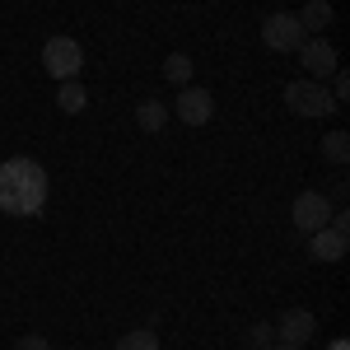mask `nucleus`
<instances>
[{
	"mask_svg": "<svg viewBox=\"0 0 350 350\" xmlns=\"http://www.w3.org/2000/svg\"><path fill=\"white\" fill-rule=\"evenodd\" d=\"M42 206H47V168L24 154L0 163V215L33 219Z\"/></svg>",
	"mask_w": 350,
	"mask_h": 350,
	"instance_id": "nucleus-1",
	"label": "nucleus"
},
{
	"mask_svg": "<svg viewBox=\"0 0 350 350\" xmlns=\"http://www.w3.org/2000/svg\"><path fill=\"white\" fill-rule=\"evenodd\" d=\"M285 108L295 117H332L336 112V98L323 80H290L285 84Z\"/></svg>",
	"mask_w": 350,
	"mask_h": 350,
	"instance_id": "nucleus-2",
	"label": "nucleus"
},
{
	"mask_svg": "<svg viewBox=\"0 0 350 350\" xmlns=\"http://www.w3.org/2000/svg\"><path fill=\"white\" fill-rule=\"evenodd\" d=\"M42 70L52 75L56 84L61 80H80V70H84V47L75 42V38H47L42 42Z\"/></svg>",
	"mask_w": 350,
	"mask_h": 350,
	"instance_id": "nucleus-3",
	"label": "nucleus"
},
{
	"mask_svg": "<svg viewBox=\"0 0 350 350\" xmlns=\"http://www.w3.org/2000/svg\"><path fill=\"white\" fill-rule=\"evenodd\" d=\"M304 38H308V33H304V24H299V14H290V10L262 19V42H267L271 52H299Z\"/></svg>",
	"mask_w": 350,
	"mask_h": 350,
	"instance_id": "nucleus-4",
	"label": "nucleus"
},
{
	"mask_svg": "<svg viewBox=\"0 0 350 350\" xmlns=\"http://www.w3.org/2000/svg\"><path fill=\"white\" fill-rule=\"evenodd\" d=\"M332 196H323V191H299L295 206H290V219H295L299 234H313V229H323L327 219H332Z\"/></svg>",
	"mask_w": 350,
	"mask_h": 350,
	"instance_id": "nucleus-5",
	"label": "nucleus"
},
{
	"mask_svg": "<svg viewBox=\"0 0 350 350\" xmlns=\"http://www.w3.org/2000/svg\"><path fill=\"white\" fill-rule=\"evenodd\" d=\"M173 112H178V122H187V126H206V122L215 117V98H211V89H201V84H183L178 98H173Z\"/></svg>",
	"mask_w": 350,
	"mask_h": 350,
	"instance_id": "nucleus-6",
	"label": "nucleus"
},
{
	"mask_svg": "<svg viewBox=\"0 0 350 350\" xmlns=\"http://www.w3.org/2000/svg\"><path fill=\"white\" fill-rule=\"evenodd\" d=\"M271 327H275V341L280 346H308L313 332H318V318H313V308H285Z\"/></svg>",
	"mask_w": 350,
	"mask_h": 350,
	"instance_id": "nucleus-7",
	"label": "nucleus"
},
{
	"mask_svg": "<svg viewBox=\"0 0 350 350\" xmlns=\"http://www.w3.org/2000/svg\"><path fill=\"white\" fill-rule=\"evenodd\" d=\"M295 56H299V66L308 70V80H332V70H336V47L327 38H304V47Z\"/></svg>",
	"mask_w": 350,
	"mask_h": 350,
	"instance_id": "nucleus-8",
	"label": "nucleus"
},
{
	"mask_svg": "<svg viewBox=\"0 0 350 350\" xmlns=\"http://www.w3.org/2000/svg\"><path fill=\"white\" fill-rule=\"evenodd\" d=\"M346 243H350V234H336L332 224H323V229L308 234V252H313V262H341Z\"/></svg>",
	"mask_w": 350,
	"mask_h": 350,
	"instance_id": "nucleus-9",
	"label": "nucleus"
},
{
	"mask_svg": "<svg viewBox=\"0 0 350 350\" xmlns=\"http://www.w3.org/2000/svg\"><path fill=\"white\" fill-rule=\"evenodd\" d=\"M56 108L66 112V117H80V112L89 108V89H84L80 80H61L56 84Z\"/></svg>",
	"mask_w": 350,
	"mask_h": 350,
	"instance_id": "nucleus-10",
	"label": "nucleus"
},
{
	"mask_svg": "<svg viewBox=\"0 0 350 350\" xmlns=\"http://www.w3.org/2000/svg\"><path fill=\"white\" fill-rule=\"evenodd\" d=\"M135 126H140V131H163V126H168V103H159V98H140V103H135Z\"/></svg>",
	"mask_w": 350,
	"mask_h": 350,
	"instance_id": "nucleus-11",
	"label": "nucleus"
},
{
	"mask_svg": "<svg viewBox=\"0 0 350 350\" xmlns=\"http://www.w3.org/2000/svg\"><path fill=\"white\" fill-rule=\"evenodd\" d=\"M299 24L308 38H323V28H332V5L327 0H308L304 10H299Z\"/></svg>",
	"mask_w": 350,
	"mask_h": 350,
	"instance_id": "nucleus-12",
	"label": "nucleus"
},
{
	"mask_svg": "<svg viewBox=\"0 0 350 350\" xmlns=\"http://www.w3.org/2000/svg\"><path fill=\"white\" fill-rule=\"evenodd\" d=\"M191 70H196V66H191L187 52H168V61H163V80L168 84H178V89L191 84Z\"/></svg>",
	"mask_w": 350,
	"mask_h": 350,
	"instance_id": "nucleus-13",
	"label": "nucleus"
},
{
	"mask_svg": "<svg viewBox=\"0 0 350 350\" xmlns=\"http://www.w3.org/2000/svg\"><path fill=\"white\" fill-rule=\"evenodd\" d=\"M117 350H159V332L154 327H131L126 336H117Z\"/></svg>",
	"mask_w": 350,
	"mask_h": 350,
	"instance_id": "nucleus-14",
	"label": "nucleus"
},
{
	"mask_svg": "<svg viewBox=\"0 0 350 350\" xmlns=\"http://www.w3.org/2000/svg\"><path fill=\"white\" fill-rule=\"evenodd\" d=\"M323 159L336 163V168L350 159V135H346V131H327V135H323Z\"/></svg>",
	"mask_w": 350,
	"mask_h": 350,
	"instance_id": "nucleus-15",
	"label": "nucleus"
},
{
	"mask_svg": "<svg viewBox=\"0 0 350 350\" xmlns=\"http://www.w3.org/2000/svg\"><path fill=\"white\" fill-rule=\"evenodd\" d=\"M247 341H252L257 350L275 346V327H271V323H252V327H247Z\"/></svg>",
	"mask_w": 350,
	"mask_h": 350,
	"instance_id": "nucleus-16",
	"label": "nucleus"
},
{
	"mask_svg": "<svg viewBox=\"0 0 350 350\" xmlns=\"http://www.w3.org/2000/svg\"><path fill=\"white\" fill-rule=\"evenodd\" d=\"M332 98H336V108L350 98V80H346V70H341V66L332 70Z\"/></svg>",
	"mask_w": 350,
	"mask_h": 350,
	"instance_id": "nucleus-17",
	"label": "nucleus"
},
{
	"mask_svg": "<svg viewBox=\"0 0 350 350\" xmlns=\"http://www.w3.org/2000/svg\"><path fill=\"white\" fill-rule=\"evenodd\" d=\"M14 350H52V341H47V336H19Z\"/></svg>",
	"mask_w": 350,
	"mask_h": 350,
	"instance_id": "nucleus-18",
	"label": "nucleus"
},
{
	"mask_svg": "<svg viewBox=\"0 0 350 350\" xmlns=\"http://www.w3.org/2000/svg\"><path fill=\"white\" fill-rule=\"evenodd\" d=\"M327 350H350V346H346V336H336V341H332Z\"/></svg>",
	"mask_w": 350,
	"mask_h": 350,
	"instance_id": "nucleus-19",
	"label": "nucleus"
},
{
	"mask_svg": "<svg viewBox=\"0 0 350 350\" xmlns=\"http://www.w3.org/2000/svg\"><path fill=\"white\" fill-rule=\"evenodd\" d=\"M267 350H304V346H280V341H275V346H267Z\"/></svg>",
	"mask_w": 350,
	"mask_h": 350,
	"instance_id": "nucleus-20",
	"label": "nucleus"
},
{
	"mask_svg": "<svg viewBox=\"0 0 350 350\" xmlns=\"http://www.w3.org/2000/svg\"><path fill=\"white\" fill-rule=\"evenodd\" d=\"M247 350H257V346H247Z\"/></svg>",
	"mask_w": 350,
	"mask_h": 350,
	"instance_id": "nucleus-21",
	"label": "nucleus"
}]
</instances>
